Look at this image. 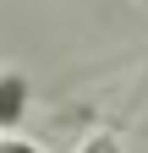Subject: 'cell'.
<instances>
[{
  "label": "cell",
  "mask_w": 148,
  "mask_h": 153,
  "mask_svg": "<svg viewBox=\"0 0 148 153\" xmlns=\"http://www.w3.org/2000/svg\"><path fill=\"white\" fill-rule=\"evenodd\" d=\"M28 115V76L22 71H0V131H11Z\"/></svg>",
  "instance_id": "6da1fadb"
},
{
  "label": "cell",
  "mask_w": 148,
  "mask_h": 153,
  "mask_svg": "<svg viewBox=\"0 0 148 153\" xmlns=\"http://www.w3.org/2000/svg\"><path fill=\"white\" fill-rule=\"evenodd\" d=\"M77 153H121V137H115V131H88Z\"/></svg>",
  "instance_id": "7a4b0ae2"
},
{
  "label": "cell",
  "mask_w": 148,
  "mask_h": 153,
  "mask_svg": "<svg viewBox=\"0 0 148 153\" xmlns=\"http://www.w3.org/2000/svg\"><path fill=\"white\" fill-rule=\"evenodd\" d=\"M0 153H44V148L28 142V137H16V131H6V137H0Z\"/></svg>",
  "instance_id": "3957f363"
},
{
  "label": "cell",
  "mask_w": 148,
  "mask_h": 153,
  "mask_svg": "<svg viewBox=\"0 0 148 153\" xmlns=\"http://www.w3.org/2000/svg\"><path fill=\"white\" fill-rule=\"evenodd\" d=\"M143 6H148V0H143Z\"/></svg>",
  "instance_id": "277c9868"
}]
</instances>
